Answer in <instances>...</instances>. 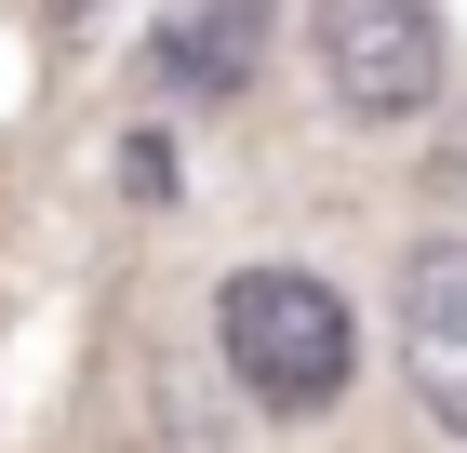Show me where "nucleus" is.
Segmentation results:
<instances>
[{
  "label": "nucleus",
  "mask_w": 467,
  "mask_h": 453,
  "mask_svg": "<svg viewBox=\"0 0 467 453\" xmlns=\"http://www.w3.org/2000/svg\"><path fill=\"white\" fill-rule=\"evenodd\" d=\"M214 334H227V374L267 400V414H334L360 374V334H348V293L307 267H241L214 293Z\"/></svg>",
  "instance_id": "f257e3e1"
},
{
  "label": "nucleus",
  "mask_w": 467,
  "mask_h": 453,
  "mask_svg": "<svg viewBox=\"0 0 467 453\" xmlns=\"http://www.w3.org/2000/svg\"><path fill=\"white\" fill-rule=\"evenodd\" d=\"M321 80L348 120H428L441 94V0H321Z\"/></svg>",
  "instance_id": "f03ea898"
},
{
  "label": "nucleus",
  "mask_w": 467,
  "mask_h": 453,
  "mask_svg": "<svg viewBox=\"0 0 467 453\" xmlns=\"http://www.w3.org/2000/svg\"><path fill=\"white\" fill-rule=\"evenodd\" d=\"M400 374H414V400L467 440V253L454 241H428L400 267Z\"/></svg>",
  "instance_id": "7ed1b4c3"
},
{
  "label": "nucleus",
  "mask_w": 467,
  "mask_h": 453,
  "mask_svg": "<svg viewBox=\"0 0 467 453\" xmlns=\"http://www.w3.org/2000/svg\"><path fill=\"white\" fill-rule=\"evenodd\" d=\"M267 14L281 0H174L161 14V80L174 94H241L267 67Z\"/></svg>",
  "instance_id": "20e7f679"
}]
</instances>
